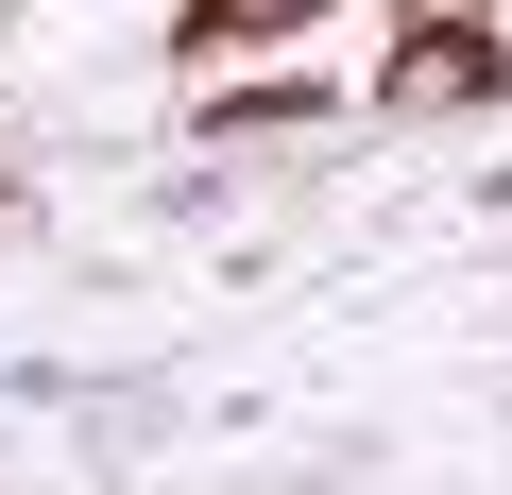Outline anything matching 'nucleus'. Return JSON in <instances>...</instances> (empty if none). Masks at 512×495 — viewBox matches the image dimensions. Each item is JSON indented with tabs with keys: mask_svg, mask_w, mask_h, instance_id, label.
I'll use <instances>...</instances> for the list:
<instances>
[{
	"mask_svg": "<svg viewBox=\"0 0 512 495\" xmlns=\"http://www.w3.org/2000/svg\"><path fill=\"white\" fill-rule=\"evenodd\" d=\"M495 86V52L478 35H444V52H393V103H478Z\"/></svg>",
	"mask_w": 512,
	"mask_h": 495,
	"instance_id": "f257e3e1",
	"label": "nucleus"
},
{
	"mask_svg": "<svg viewBox=\"0 0 512 495\" xmlns=\"http://www.w3.org/2000/svg\"><path fill=\"white\" fill-rule=\"evenodd\" d=\"M291 18H308V0H205L188 35H291Z\"/></svg>",
	"mask_w": 512,
	"mask_h": 495,
	"instance_id": "f03ea898",
	"label": "nucleus"
}]
</instances>
